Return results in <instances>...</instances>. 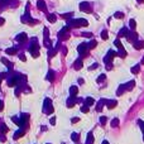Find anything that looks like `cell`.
<instances>
[{
    "instance_id": "obj_1",
    "label": "cell",
    "mask_w": 144,
    "mask_h": 144,
    "mask_svg": "<svg viewBox=\"0 0 144 144\" xmlns=\"http://www.w3.org/2000/svg\"><path fill=\"white\" fill-rule=\"evenodd\" d=\"M67 25L68 27H72V28H79V27H87L89 25V22L86 19H68L67 22Z\"/></svg>"
},
{
    "instance_id": "obj_2",
    "label": "cell",
    "mask_w": 144,
    "mask_h": 144,
    "mask_svg": "<svg viewBox=\"0 0 144 144\" xmlns=\"http://www.w3.org/2000/svg\"><path fill=\"white\" fill-rule=\"evenodd\" d=\"M116 56V52H114V51H109L108 52V54H106V57L104 58V62L106 63V68L108 70H111V61H112V58Z\"/></svg>"
},
{
    "instance_id": "obj_3",
    "label": "cell",
    "mask_w": 144,
    "mask_h": 144,
    "mask_svg": "<svg viewBox=\"0 0 144 144\" xmlns=\"http://www.w3.org/2000/svg\"><path fill=\"white\" fill-rule=\"evenodd\" d=\"M29 52L32 53V56H33V57H38V56H39V46L37 44L36 39L33 40L32 46H30V48H29Z\"/></svg>"
},
{
    "instance_id": "obj_4",
    "label": "cell",
    "mask_w": 144,
    "mask_h": 144,
    "mask_svg": "<svg viewBox=\"0 0 144 144\" xmlns=\"http://www.w3.org/2000/svg\"><path fill=\"white\" fill-rule=\"evenodd\" d=\"M87 51H89V47H87L86 43H81V44L77 47V52L80 53L81 57H83V56H87Z\"/></svg>"
},
{
    "instance_id": "obj_5",
    "label": "cell",
    "mask_w": 144,
    "mask_h": 144,
    "mask_svg": "<svg viewBox=\"0 0 144 144\" xmlns=\"http://www.w3.org/2000/svg\"><path fill=\"white\" fill-rule=\"evenodd\" d=\"M80 10L81 11H85V13H91L92 8H91V5H90L89 1H82L80 4Z\"/></svg>"
},
{
    "instance_id": "obj_6",
    "label": "cell",
    "mask_w": 144,
    "mask_h": 144,
    "mask_svg": "<svg viewBox=\"0 0 144 144\" xmlns=\"http://www.w3.org/2000/svg\"><path fill=\"white\" fill-rule=\"evenodd\" d=\"M43 110H44V112H47V114H51V112H53L52 102H51V100H49V99H46L44 106H43Z\"/></svg>"
},
{
    "instance_id": "obj_7",
    "label": "cell",
    "mask_w": 144,
    "mask_h": 144,
    "mask_svg": "<svg viewBox=\"0 0 144 144\" xmlns=\"http://www.w3.org/2000/svg\"><path fill=\"white\" fill-rule=\"evenodd\" d=\"M82 66H83L82 59L79 58V59H76V61H75V63H73V68H75V70H81V68H82Z\"/></svg>"
},
{
    "instance_id": "obj_8",
    "label": "cell",
    "mask_w": 144,
    "mask_h": 144,
    "mask_svg": "<svg viewBox=\"0 0 144 144\" xmlns=\"http://www.w3.org/2000/svg\"><path fill=\"white\" fill-rule=\"evenodd\" d=\"M77 102V99L75 97V96H71L70 99L67 100V108H72V106H75Z\"/></svg>"
},
{
    "instance_id": "obj_9",
    "label": "cell",
    "mask_w": 144,
    "mask_h": 144,
    "mask_svg": "<svg viewBox=\"0 0 144 144\" xmlns=\"http://www.w3.org/2000/svg\"><path fill=\"white\" fill-rule=\"evenodd\" d=\"M116 100H108V101H105V105H106V108L108 109H112V108H115L116 106Z\"/></svg>"
},
{
    "instance_id": "obj_10",
    "label": "cell",
    "mask_w": 144,
    "mask_h": 144,
    "mask_svg": "<svg viewBox=\"0 0 144 144\" xmlns=\"http://www.w3.org/2000/svg\"><path fill=\"white\" fill-rule=\"evenodd\" d=\"M37 7H38V9H40L42 11H46V10H47V7H46L44 0H38V3H37Z\"/></svg>"
},
{
    "instance_id": "obj_11",
    "label": "cell",
    "mask_w": 144,
    "mask_h": 144,
    "mask_svg": "<svg viewBox=\"0 0 144 144\" xmlns=\"http://www.w3.org/2000/svg\"><path fill=\"white\" fill-rule=\"evenodd\" d=\"M17 40H18V42H20V43L25 42V40H27V34H25V33L18 34V36H17Z\"/></svg>"
},
{
    "instance_id": "obj_12",
    "label": "cell",
    "mask_w": 144,
    "mask_h": 144,
    "mask_svg": "<svg viewBox=\"0 0 144 144\" xmlns=\"http://www.w3.org/2000/svg\"><path fill=\"white\" fill-rule=\"evenodd\" d=\"M128 33H129V29H128V28H121L120 32H119V34H118V37L119 38H120V37H126Z\"/></svg>"
},
{
    "instance_id": "obj_13",
    "label": "cell",
    "mask_w": 144,
    "mask_h": 144,
    "mask_svg": "<svg viewBox=\"0 0 144 144\" xmlns=\"http://www.w3.org/2000/svg\"><path fill=\"white\" fill-rule=\"evenodd\" d=\"M126 38H128V40H130V42H131V40H134V39L137 38V33L134 32V30H131V32H129V33H128Z\"/></svg>"
},
{
    "instance_id": "obj_14",
    "label": "cell",
    "mask_w": 144,
    "mask_h": 144,
    "mask_svg": "<svg viewBox=\"0 0 144 144\" xmlns=\"http://www.w3.org/2000/svg\"><path fill=\"white\" fill-rule=\"evenodd\" d=\"M70 94H71V96H76L77 94H79V87H77V86H71Z\"/></svg>"
},
{
    "instance_id": "obj_15",
    "label": "cell",
    "mask_w": 144,
    "mask_h": 144,
    "mask_svg": "<svg viewBox=\"0 0 144 144\" xmlns=\"http://www.w3.org/2000/svg\"><path fill=\"white\" fill-rule=\"evenodd\" d=\"M144 47V42L143 40H137L135 43H134V48L135 49H142Z\"/></svg>"
},
{
    "instance_id": "obj_16",
    "label": "cell",
    "mask_w": 144,
    "mask_h": 144,
    "mask_svg": "<svg viewBox=\"0 0 144 144\" xmlns=\"http://www.w3.org/2000/svg\"><path fill=\"white\" fill-rule=\"evenodd\" d=\"M124 86H125V90H126V91H130V90L135 86V81H130V82H128L126 85H124Z\"/></svg>"
},
{
    "instance_id": "obj_17",
    "label": "cell",
    "mask_w": 144,
    "mask_h": 144,
    "mask_svg": "<svg viewBox=\"0 0 144 144\" xmlns=\"http://www.w3.org/2000/svg\"><path fill=\"white\" fill-rule=\"evenodd\" d=\"M92 143H94V134H92V133H89V134H87L86 144H92Z\"/></svg>"
},
{
    "instance_id": "obj_18",
    "label": "cell",
    "mask_w": 144,
    "mask_h": 144,
    "mask_svg": "<svg viewBox=\"0 0 144 144\" xmlns=\"http://www.w3.org/2000/svg\"><path fill=\"white\" fill-rule=\"evenodd\" d=\"M104 105H105V100L101 99V100H100V102L97 104V106H96V110H97V111H101V110H102V106H104Z\"/></svg>"
},
{
    "instance_id": "obj_19",
    "label": "cell",
    "mask_w": 144,
    "mask_h": 144,
    "mask_svg": "<svg viewBox=\"0 0 144 144\" xmlns=\"http://www.w3.org/2000/svg\"><path fill=\"white\" fill-rule=\"evenodd\" d=\"M47 19L51 22V23H54V22L57 20V17H56L54 14H48V15H47Z\"/></svg>"
},
{
    "instance_id": "obj_20",
    "label": "cell",
    "mask_w": 144,
    "mask_h": 144,
    "mask_svg": "<svg viewBox=\"0 0 144 144\" xmlns=\"http://www.w3.org/2000/svg\"><path fill=\"white\" fill-rule=\"evenodd\" d=\"M129 27H130V30H135V27H137V23L134 19H130L129 22Z\"/></svg>"
},
{
    "instance_id": "obj_21",
    "label": "cell",
    "mask_w": 144,
    "mask_h": 144,
    "mask_svg": "<svg viewBox=\"0 0 144 144\" xmlns=\"http://www.w3.org/2000/svg\"><path fill=\"white\" fill-rule=\"evenodd\" d=\"M47 80H48V81H53V80H54V72L49 71L48 75H47Z\"/></svg>"
},
{
    "instance_id": "obj_22",
    "label": "cell",
    "mask_w": 144,
    "mask_h": 144,
    "mask_svg": "<svg viewBox=\"0 0 144 144\" xmlns=\"http://www.w3.org/2000/svg\"><path fill=\"white\" fill-rule=\"evenodd\" d=\"M125 91V86L124 85H120V86H119V89H118V96H120V95H123V92Z\"/></svg>"
},
{
    "instance_id": "obj_23",
    "label": "cell",
    "mask_w": 144,
    "mask_h": 144,
    "mask_svg": "<svg viewBox=\"0 0 144 144\" xmlns=\"http://www.w3.org/2000/svg\"><path fill=\"white\" fill-rule=\"evenodd\" d=\"M95 104V100H94L92 97H86V105L87 106H91Z\"/></svg>"
},
{
    "instance_id": "obj_24",
    "label": "cell",
    "mask_w": 144,
    "mask_h": 144,
    "mask_svg": "<svg viewBox=\"0 0 144 144\" xmlns=\"http://www.w3.org/2000/svg\"><path fill=\"white\" fill-rule=\"evenodd\" d=\"M139 70H140V66L137 65L134 67H131V73H139Z\"/></svg>"
},
{
    "instance_id": "obj_25",
    "label": "cell",
    "mask_w": 144,
    "mask_h": 144,
    "mask_svg": "<svg viewBox=\"0 0 144 144\" xmlns=\"http://www.w3.org/2000/svg\"><path fill=\"white\" fill-rule=\"evenodd\" d=\"M114 44L118 47L119 49H123L124 47H123V44H121V42H120V39H115V42H114Z\"/></svg>"
},
{
    "instance_id": "obj_26",
    "label": "cell",
    "mask_w": 144,
    "mask_h": 144,
    "mask_svg": "<svg viewBox=\"0 0 144 144\" xmlns=\"http://www.w3.org/2000/svg\"><path fill=\"white\" fill-rule=\"evenodd\" d=\"M96 44H97V43H96V40H91V42L89 43V44H87V47H89V49H92V48H95L96 47Z\"/></svg>"
},
{
    "instance_id": "obj_27",
    "label": "cell",
    "mask_w": 144,
    "mask_h": 144,
    "mask_svg": "<svg viewBox=\"0 0 144 144\" xmlns=\"http://www.w3.org/2000/svg\"><path fill=\"white\" fill-rule=\"evenodd\" d=\"M114 17L116 18V19H123V18H124V14L121 13V11H116V13L114 14Z\"/></svg>"
},
{
    "instance_id": "obj_28",
    "label": "cell",
    "mask_w": 144,
    "mask_h": 144,
    "mask_svg": "<svg viewBox=\"0 0 144 144\" xmlns=\"http://www.w3.org/2000/svg\"><path fill=\"white\" fill-rule=\"evenodd\" d=\"M116 56H120V57H125L126 56V52H125V49H119V52L116 53Z\"/></svg>"
},
{
    "instance_id": "obj_29",
    "label": "cell",
    "mask_w": 144,
    "mask_h": 144,
    "mask_svg": "<svg viewBox=\"0 0 144 144\" xmlns=\"http://www.w3.org/2000/svg\"><path fill=\"white\" fill-rule=\"evenodd\" d=\"M71 138H72V140H73V142H79V139H80V135L77 133H73L71 135Z\"/></svg>"
},
{
    "instance_id": "obj_30",
    "label": "cell",
    "mask_w": 144,
    "mask_h": 144,
    "mask_svg": "<svg viewBox=\"0 0 144 144\" xmlns=\"http://www.w3.org/2000/svg\"><path fill=\"white\" fill-rule=\"evenodd\" d=\"M104 80H106V76H105V73H102V75H100V76L97 77V82L99 83H101Z\"/></svg>"
},
{
    "instance_id": "obj_31",
    "label": "cell",
    "mask_w": 144,
    "mask_h": 144,
    "mask_svg": "<svg viewBox=\"0 0 144 144\" xmlns=\"http://www.w3.org/2000/svg\"><path fill=\"white\" fill-rule=\"evenodd\" d=\"M108 37H109L108 32H106V30H102V32H101V38L105 40V39H108Z\"/></svg>"
},
{
    "instance_id": "obj_32",
    "label": "cell",
    "mask_w": 144,
    "mask_h": 144,
    "mask_svg": "<svg viewBox=\"0 0 144 144\" xmlns=\"http://www.w3.org/2000/svg\"><path fill=\"white\" fill-rule=\"evenodd\" d=\"M81 111H82L83 114H86V112H89V106H87V105H83V106H81Z\"/></svg>"
},
{
    "instance_id": "obj_33",
    "label": "cell",
    "mask_w": 144,
    "mask_h": 144,
    "mask_svg": "<svg viewBox=\"0 0 144 144\" xmlns=\"http://www.w3.org/2000/svg\"><path fill=\"white\" fill-rule=\"evenodd\" d=\"M15 52H17V51H15V48H8L7 49L8 54H15Z\"/></svg>"
},
{
    "instance_id": "obj_34",
    "label": "cell",
    "mask_w": 144,
    "mask_h": 144,
    "mask_svg": "<svg viewBox=\"0 0 144 144\" xmlns=\"http://www.w3.org/2000/svg\"><path fill=\"white\" fill-rule=\"evenodd\" d=\"M56 53H57V49H51V51L48 52V56H49V57H53Z\"/></svg>"
},
{
    "instance_id": "obj_35",
    "label": "cell",
    "mask_w": 144,
    "mask_h": 144,
    "mask_svg": "<svg viewBox=\"0 0 144 144\" xmlns=\"http://www.w3.org/2000/svg\"><path fill=\"white\" fill-rule=\"evenodd\" d=\"M72 13H67V14H62V18H65V19H70V18L72 17Z\"/></svg>"
},
{
    "instance_id": "obj_36",
    "label": "cell",
    "mask_w": 144,
    "mask_h": 144,
    "mask_svg": "<svg viewBox=\"0 0 144 144\" xmlns=\"http://www.w3.org/2000/svg\"><path fill=\"white\" fill-rule=\"evenodd\" d=\"M119 125V120L118 119H114V120L111 121V126H118Z\"/></svg>"
},
{
    "instance_id": "obj_37",
    "label": "cell",
    "mask_w": 144,
    "mask_h": 144,
    "mask_svg": "<svg viewBox=\"0 0 144 144\" xmlns=\"http://www.w3.org/2000/svg\"><path fill=\"white\" fill-rule=\"evenodd\" d=\"M106 120H108V119H106V116H101V118H100V123H101L102 125L106 124Z\"/></svg>"
},
{
    "instance_id": "obj_38",
    "label": "cell",
    "mask_w": 144,
    "mask_h": 144,
    "mask_svg": "<svg viewBox=\"0 0 144 144\" xmlns=\"http://www.w3.org/2000/svg\"><path fill=\"white\" fill-rule=\"evenodd\" d=\"M97 63H95V65H92V66H90V67H89V70H95V68H97Z\"/></svg>"
},
{
    "instance_id": "obj_39",
    "label": "cell",
    "mask_w": 144,
    "mask_h": 144,
    "mask_svg": "<svg viewBox=\"0 0 144 144\" xmlns=\"http://www.w3.org/2000/svg\"><path fill=\"white\" fill-rule=\"evenodd\" d=\"M83 37H87V38H90V37H92V33H82Z\"/></svg>"
},
{
    "instance_id": "obj_40",
    "label": "cell",
    "mask_w": 144,
    "mask_h": 144,
    "mask_svg": "<svg viewBox=\"0 0 144 144\" xmlns=\"http://www.w3.org/2000/svg\"><path fill=\"white\" fill-rule=\"evenodd\" d=\"M139 125H140V128L143 129V133H144V123H143V121H139ZM143 139H144V137H143Z\"/></svg>"
},
{
    "instance_id": "obj_41",
    "label": "cell",
    "mask_w": 144,
    "mask_h": 144,
    "mask_svg": "<svg viewBox=\"0 0 144 144\" xmlns=\"http://www.w3.org/2000/svg\"><path fill=\"white\" fill-rule=\"evenodd\" d=\"M79 120H80L79 118H73V119H72V123L75 124V123H77V121H79Z\"/></svg>"
},
{
    "instance_id": "obj_42",
    "label": "cell",
    "mask_w": 144,
    "mask_h": 144,
    "mask_svg": "<svg viewBox=\"0 0 144 144\" xmlns=\"http://www.w3.org/2000/svg\"><path fill=\"white\" fill-rule=\"evenodd\" d=\"M51 124H53V125L56 124V118H52V119H51Z\"/></svg>"
},
{
    "instance_id": "obj_43",
    "label": "cell",
    "mask_w": 144,
    "mask_h": 144,
    "mask_svg": "<svg viewBox=\"0 0 144 144\" xmlns=\"http://www.w3.org/2000/svg\"><path fill=\"white\" fill-rule=\"evenodd\" d=\"M20 59H22V61H25V56H24V54H20Z\"/></svg>"
},
{
    "instance_id": "obj_44",
    "label": "cell",
    "mask_w": 144,
    "mask_h": 144,
    "mask_svg": "<svg viewBox=\"0 0 144 144\" xmlns=\"http://www.w3.org/2000/svg\"><path fill=\"white\" fill-rule=\"evenodd\" d=\"M79 83H80V85H82V83H83V80H82V79H79Z\"/></svg>"
},
{
    "instance_id": "obj_45",
    "label": "cell",
    "mask_w": 144,
    "mask_h": 144,
    "mask_svg": "<svg viewBox=\"0 0 144 144\" xmlns=\"http://www.w3.org/2000/svg\"><path fill=\"white\" fill-rule=\"evenodd\" d=\"M138 3H139V4H142V3H144V0H137Z\"/></svg>"
},
{
    "instance_id": "obj_46",
    "label": "cell",
    "mask_w": 144,
    "mask_h": 144,
    "mask_svg": "<svg viewBox=\"0 0 144 144\" xmlns=\"http://www.w3.org/2000/svg\"><path fill=\"white\" fill-rule=\"evenodd\" d=\"M1 109H3V102L0 101V111H1Z\"/></svg>"
},
{
    "instance_id": "obj_47",
    "label": "cell",
    "mask_w": 144,
    "mask_h": 144,
    "mask_svg": "<svg viewBox=\"0 0 144 144\" xmlns=\"http://www.w3.org/2000/svg\"><path fill=\"white\" fill-rule=\"evenodd\" d=\"M102 144H109V142H106V140H104V142H102Z\"/></svg>"
}]
</instances>
